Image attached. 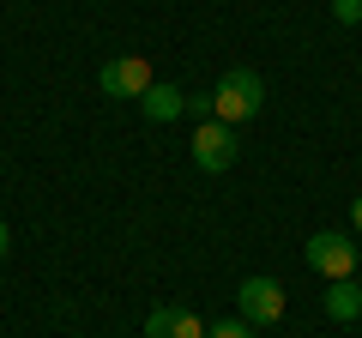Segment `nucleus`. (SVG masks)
I'll list each match as a JSON object with an SVG mask.
<instances>
[{"label": "nucleus", "instance_id": "nucleus-1", "mask_svg": "<svg viewBox=\"0 0 362 338\" xmlns=\"http://www.w3.org/2000/svg\"><path fill=\"white\" fill-rule=\"evenodd\" d=\"M259 109H266V85H259V73H254V66H230V73L218 78V91H211V121L242 127V121H254Z\"/></svg>", "mask_w": 362, "mask_h": 338}, {"label": "nucleus", "instance_id": "nucleus-2", "mask_svg": "<svg viewBox=\"0 0 362 338\" xmlns=\"http://www.w3.org/2000/svg\"><path fill=\"white\" fill-rule=\"evenodd\" d=\"M235 308H242L247 326H278L284 320V284H278V278H242Z\"/></svg>", "mask_w": 362, "mask_h": 338}, {"label": "nucleus", "instance_id": "nucleus-3", "mask_svg": "<svg viewBox=\"0 0 362 338\" xmlns=\"http://www.w3.org/2000/svg\"><path fill=\"white\" fill-rule=\"evenodd\" d=\"M302 254H308V266L320 278H350L356 272V242H350V235H338V230H320V235H308V247H302Z\"/></svg>", "mask_w": 362, "mask_h": 338}, {"label": "nucleus", "instance_id": "nucleus-4", "mask_svg": "<svg viewBox=\"0 0 362 338\" xmlns=\"http://www.w3.org/2000/svg\"><path fill=\"white\" fill-rule=\"evenodd\" d=\"M97 85H103V97H133V103H139V97L151 91V61H145V54H115V61L97 73Z\"/></svg>", "mask_w": 362, "mask_h": 338}, {"label": "nucleus", "instance_id": "nucleus-5", "mask_svg": "<svg viewBox=\"0 0 362 338\" xmlns=\"http://www.w3.org/2000/svg\"><path fill=\"white\" fill-rule=\"evenodd\" d=\"M235 127H223V121H199V133H194V163L206 169V175H223V169L235 163Z\"/></svg>", "mask_w": 362, "mask_h": 338}, {"label": "nucleus", "instance_id": "nucleus-6", "mask_svg": "<svg viewBox=\"0 0 362 338\" xmlns=\"http://www.w3.org/2000/svg\"><path fill=\"white\" fill-rule=\"evenodd\" d=\"M145 338H206V320L194 308H157L145 320Z\"/></svg>", "mask_w": 362, "mask_h": 338}, {"label": "nucleus", "instance_id": "nucleus-7", "mask_svg": "<svg viewBox=\"0 0 362 338\" xmlns=\"http://www.w3.org/2000/svg\"><path fill=\"white\" fill-rule=\"evenodd\" d=\"M139 109L151 121H175L181 109H187V91H181V85H157V78H151V91L139 97Z\"/></svg>", "mask_w": 362, "mask_h": 338}, {"label": "nucleus", "instance_id": "nucleus-8", "mask_svg": "<svg viewBox=\"0 0 362 338\" xmlns=\"http://www.w3.org/2000/svg\"><path fill=\"white\" fill-rule=\"evenodd\" d=\"M326 314H332V320H356V314H362V284H356V278L326 284Z\"/></svg>", "mask_w": 362, "mask_h": 338}, {"label": "nucleus", "instance_id": "nucleus-9", "mask_svg": "<svg viewBox=\"0 0 362 338\" xmlns=\"http://www.w3.org/2000/svg\"><path fill=\"white\" fill-rule=\"evenodd\" d=\"M206 338H259V326H247L242 314H235V320H218V326H206Z\"/></svg>", "mask_w": 362, "mask_h": 338}, {"label": "nucleus", "instance_id": "nucleus-10", "mask_svg": "<svg viewBox=\"0 0 362 338\" xmlns=\"http://www.w3.org/2000/svg\"><path fill=\"white\" fill-rule=\"evenodd\" d=\"M332 18L338 25H362V0H332Z\"/></svg>", "mask_w": 362, "mask_h": 338}, {"label": "nucleus", "instance_id": "nucleus-11", "mask_svg": "<svg viewBox=\"0 0 362 338\" xmlns=\"http://www.w3.org/2000/svg\"><path fill=\"white\" fill-rule=\"evenodd\" d=\"M350 223H356V235H362V194H356V206H350Z\"/></svg>", "mask_w": 362, "mask_h": 338}, {"label": "nucleus", "instance_id": "nucleus-12", "mask_svg": "<svg viewBox=\"0 0 362 338\" xmlns=\"http://www.w3.org/2000/svg\"><path fill=\"white\" fill-rule=\"evenodd\" d=\"M0 260H6V223H0Z\"/></svg>", "mask_w": 362, "mask_h": 338}]
</instances>
